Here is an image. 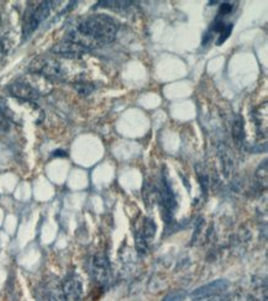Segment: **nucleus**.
Instances as JSON below:
<instances>
[{
  "mask_svg": "<svg viewBox=\"0 0 268 301\" xmlns=\"http://www.w3.org/2000/svg\"><path fill=\"white\" fill-rule=\"evenodd\" d=\"M156 223H154V221L152 219H145L143 220V226L142 228H141V234H142L143 237H145L146 241L150 244L152 239L154 238V234H156Z\"/></svg>",
  "mask_w": 268,
  "mask_h": 301,
  "instance_id": "nucleus-12",
  "label": "nucleus"
},
{
  "mask_svg": "<svg viewBox=\"0 0 268 301\" xmlns=\"http://www.w3.org/2000/svg\"><path fill=\"white\" fill-rule=\"evenodd\" d=\"M53 3L52 2H42L31 10V13L26 12L25 14V23H24V36L27 37L40 26L43 21L46 20L47 16L49 15L51 8Z\"/></svg>",
  "mask_w": 268,
  "mask_h": 301,
  "instance_id": "nucleus-3",
  "label": "nucleus"
},
{
  "mask_svg": "<svg viewBox=\"0 0 268 301\" xmlns=\"http://www.w3.org/2000/svg\"><path fill=\"white\" fill-rule=\"evenodd\" d=\"M233 27H234L233 24L226 25L225 29H224L223 31L219 34V38H218V41H217V45H222L223 42H225V41L228 40V37L230 36L231 31H233Z\"/></svg>",
  "mask_w": 268,
  "mask_h": 301,
  "instance_id": "nucleus-17",
  "label": "nucleus"
},
{
  "mask_svg": "<svg viewBox=\"0 0 268 301\" xmlns=\"http://www.w3.org/2000/svg\"><path fill=\"white\" fill-rule=\"evenodd\" d=\"M132 2H100L98 4V7H104V8H110V9H124V8H128L129 5H131Z\"/></svg>",
  "mask_w": 268,
  "mask_h": 301,
  "instance_id": "nucleus-15",
  "label": "nucleus"
},
{
  "mask_svg": "<svg viewBox=\"0 0 268 301\" xmlns=\"http://www.w3.org/2000/svg\"><path fill=\"white\" fill-rule=\"evenodd\" d=\"M60 156L61 157H66V156H67V154H66L65 151H61V150L53 152V157H60Z\"/></svg>",
  "mask_w": 268,
  "mask_h": 301,
  "instance_id": "nucleus-20",
  "label": "nucleus"
},
{
  "mask_svg": "<svg viewBox=\"0 0 268 301\" xmlns=\"http://www.w3.org/2000/svg\"><path fill=\"white\" fill-rule=\"evenodd\" d=\"M186 296L187 292L184 290H177V291L170 292L162 301H183Z\"/></svg>",
  "mask_w": 268,
  "mask_h": 301,
  "instance_id": "nucleus-16",
  "label": "nucleus"
},
{
  "mask_svg": "<svg viewBox=\"0 0 268 301\" xmlns=\"http://www.w3.org/2000/svg\"><path fill=\"white\" fill-rule=\"evenodd\" d=\"M29 70L32 74L41 76L48 81H59L63 77L62 67L56 59L49 57H36L30 62Z\"/></svg>",
  "mask_w": 268,
  "mask_h": 301,
  "instance_id": "nucleus-2",
  "label": "nucleus"
},
{
  "mask_svg": "<svg viewBox=\"0 0 268 301\" xmlns=\"http://www.w3.org/2000/svg\"><path fill=\"white\" fill-rule=\"evenodd\" d=\"M37 301H65L62 286L56 281H47L38 291Z\"/></svg>",
  "mask_w": 268,
  "mask_h": 301,
  "instance_id": "nucleus-10",
  "label": "nucleus"
},
{
  "mask_svg": "<svg viewBox=\"0 0 268 301\" xmlns=\"http://www.w3.org/2000/svg\"><path fill=\"white\" fill-rule=\"evenodd\" d=\"M51 51L53 52V53L59 54V56L71 57V58L81 57L84 53H87V52H90L89 49L85 48V47H83L82 45H78V43L76 42H72V41L66 40V38L57 43V45L52 47Z\"/></svg>",
  "mask_w": 268,
  "mask_h": 301,
  "instance_id": "nucleus-9",
  "label": "nucleus"
},
{
  "mask_svg": "<svg viewBox=\"0 0 268 301\" xmlns=\"http://www.w3.org/2000/svg\"><path fill=\"white\" fill-rule=\"evenodd\" d=\"M195 170H197L198 179H199V182H200L201 189H203L204 194H206V193H208V188H209V176H208V173L205 172V169H204V168L201 167L200 164L195 165Z\"/></svg>",
  "mask_w": 268,
  "mask_h": 301,
  "instance_id": "nucleus-13",
  "label": "nucleus"
},
{
  "mask_svg": "<svg viewBox=\"0 0 268 301\" xmlns=\"http://www.w3.org/2000/svg\"><path fill=\"white\" fill-rule=\"evenodd\" d=\"M62 292L65 301H82L83 285L81 279L76 275H70L62 283Z\"/></svg>",
  "mask_w": 268,
  "mask_h": 301,
  "instance_id": "nucleus-7",
  "label": "nucleus"
},
{
  "mask_svg": "<svg viewBox=\"0 0 268 301\" xmlns=\"http://www.w3.org/2000/svg\"><path fill=\"white\" fill-rule=\"evenodd\" d=\"M231 12H233V4H230V3H223L222 7H220L219 13H218V18L224 19V16L228 15V14H230Z\"/></svg>",
  "mask_w": 268,
  "mask_h": 301,
  "instance_id": "nucleus-19",
  "label": "nucleus"
},
{
  "mask_svg": "<svg viewBox=\"0 0 268 301\" xmlns=\"http://www.w3.org/2000/svg\"><path fill=\"white\" fill-rule=\"evenodd\" d=\"M228 288H229V281L226 280L211 281V283L205 284V285L195 289L194 291L192 292V299L195 301L206 299V297L214 296V295L225 291Z\"/></svg>",
  "mask_w": 268,
  "mask_h": 301,
  "instance_id": "nucleus-8",
  "label": "nucleus"
},
{
  "mask_svg": "<svg viewBox=\"0 0 268 301\" xmlns=\"http://www.w3.org/2000/svg\"><path fill=\"white\" fill-rule=\"evenodd\" d=\"M8 92L14 98L19 99V100L24 101H35L40 98L41 93L36 89L35 87H32L30 83L16 81L12 83V84L8 87Z\"/></svg>",
  "mask_w": 268,
  "mask_h": 301,
  "instance_id": "nucleus-6",
  "label": "nucleus"
},
{
  "mask_svg": "<svg viewBox=\"0 0 268 301\" xmlns=\"http://www.w3.org/2000/svg\"><path fill=\"white\" fill-rule=\"evenodd\" d=\"M257 179H258L259 182H263V184L266 186L267 184V161L263 162V164L259 165L258 170H257Z\"/></svg>",
  "mask_w": 268,
  "mask_h": 301,
  "instance_id": "nucleus-18",
  "label": "nucleus"
},
{
  "mask_svg": "<svg viewBox=\"0 0 268 301\" xmlns=\"http://www.w3.org/2000/svg\"><path fill=\"white\" fill-rule=\"evenodd\" d=\"M231 134L236 146H242L245 142V123L241 115H235Z\"/></svg>",
  "mask_w": 268,
  "mask_h": 301,
  "instance_id": "nucleus-11",
  "label": "nucleus"
},
{
  "mask_svg": "<svg viewBox=\"0 0 268 301\" xmlns=\"http://www.w3.org/2000/svg\"><path fill=\"white\" fill-rule=\"evenodd\" d=\"M161 203L162 208H164V212H162V217L167 223H170L172 221L173 214H175L177 209V200L176 195L173 193L172 186H171L168 176L164 174L162 176V189H161Z\"/></svg>",
  "mask_w": 268,
  "mask_h": 301,
  "instance_id": "nucleus-4",
  "label": "nucleus"
},
{
  "mask_svg": "<svg viewBox=\"0 0 268 301\" xmlns=\"http://www.w3.org/2000/svg\"><path fill=\"white\" fill-rule=\"evenodd\" d=\"M92 277L99 285H105L110 279V262L106 253L99 252L93 257L90 263Z\"/></svg>",
  "mask_w": 268,
  "mask_h": 301,
  "instance_id": "nucleus-5",
  "label": "nucleus"
},
{
  "mask_svg": "<svg viewBox=\"0 0 268 301\" xmlns=\"http://www.w3.org/2000/svg\"><path fill=\"white\" fill-rule=\"evenodd\" d=\"M74 89L78 92L79 95L88 96L94 90V85L90 83H74Z\"/></svg>",
  "mask_w": 268,
  "mask_h": 301,
  "instance_id": "nucleus-14",
  "label": "nucleus"
},
{
  "mask_svg": "<svg viewBox=\"0 0 268 301\" xmlns=\"http://www.w3.org/2000/svg\"><path fill=\"white\" fill-rule=\"evenodd\" d=\"M118 23L108 15H92L83 20L76 30L68 32L66 40L82 45L89 51L115 40Z\"/></svg>",
  "mask_w": 268,
  "mask_h": 301,
  "instance_id": "nucleus-1",
  "label": "nucleus"
}]
</instances>
